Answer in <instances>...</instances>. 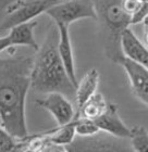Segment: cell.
<instances>
[{
  "label": "cell",
  "instance_id": "1",
  "mask_svg": "<svg viewBox=\"0 0 148 152\" xmlns=\"http://www.w3.org/2000/svg\"><path fill=\"white\" fill-rule=\"evenodd\" d=\"M9 57L0 58V123L16 139L27 137L26 96L32 88L35 56H16L10 48Z\"/></svg>",
  "mask_w": 148,
  "mask_h": 152
},
{
  "label": "cell",
  "instance_id": "2",
  "mask_svg": "<svg viewBox=\"0 0 148 152\" xmlns=\"http://www.w3.org/2000/svg\"><path fill=\"white\" fill-rule=\"evenodd\" d=\"M59 28L54 24L46 40L35 54L32 70V89L38 94L61 92L75 98L76 85L72 82L59 52Z\"/></svg>",
  "mask_w": 148,
  "mask_h": 152
},
{
  "label": "cell",
  "instance_id": "3",
  "mask_svg": "<svg viewBox=\"0 0 148 152\" xmlns=\"http://www.w3.org/2000/svg\"><path fill=\"white\" fill-rule=\"evenodd\" d=\"M97 20L105 29L106 53L111 61L120 64L124 59L121 38L132 25L131 14L123 7V0H95Z\"/></svg>",
  "mask_w": 148,
  "mask_h": 152
},
{
  "label": "cell",
  "instance_id": "4",
  "mask_svg": "<svg viewBox=\"0 0 148 152\" xmlns=\"http://www.w3.org/2000/svg\"><path fill=\"white\" fill-rule=\"evenodd\" d=\"M60 1L62 0H16L1 9L0 29L6 31L18 24L35 20Z\"/></svg>",
  "mask_w": 148,
  "mask_h": 152
},
{
  "label": "cell",
  "instance_id": "5",
  "mask_svg": "<svg viewBox=\"0 0 148 152\" xmlns=\"http://www.w3.org/2000/svg\"><path fill=\"white\" fill-rule=\"evenodd\" d=\"M56 25L70 26L83 19L97 20L95 0H62L45 13Z\"/></svg>",
  "mask_w": 148,
  "mask_h": 152
},
{
  "label": "cell",
  "instance_id": "6",
  "mask_svg": "<svg viewBox=\"0 0 148 152\" xmlns=\"http://www.w3.org/2000/svg\"><path fill=\"white\" fill-rule=\"evenodd\" d=\"M39 107L47 110L57 122L58 126H64L75 118V112L72 103L66 95L61 92H49L46 97L36 100Z\"/></svg>",
  "mask_w": 148,
  "mask_h": 152
},
{
  "label": "cell",
  "instance_id": "7",
  "mask_svg": "<svg viewBox=\"0 0 148 152\" xmlns=\"http://www.w3.org/2000/svg\"><path fill=\"white\" fill-rule=\"evenodd\" d=\"M37 25V21L32 20L29 22H24L21 24L13 26L10 28L8 35L3 36L0 39V52L3 53L10 48H15L19 46L29 47L35 51L39 50L37 41L35 39L34 31Z\"/></svg>",
  "mask_w": 148,
  "mask_h": 152
},
{
  "label": "cell",
  "instance_id": "8",
  "mask_svg": "<svg viewBox=\"0 0 148 152\" xmlns=\"http://www.w3.org/2000/svg\"><path fill=\"white\" fill-rule=\"evenodd\" d=\"M120 65L125 71L134 96L148 105V69L125 57Z\"/></svg>",
  "mask_w": 148,
  "mask_h": 152
},
{
  "label": "cell",
  "instance_id": "9",
  "mask_svg": "<svg viewBox=\"0 0 148 152\" xmlns=\"http://www.w3.org/2000/svg\"><path fill=\"white\" fill-rule=\"evenodd\" d=\"M94 121L99 127L100 132L107 133L117 138H130L131 137V128H129L124 124L121 116L119 115L116 104L109 103L106 112Z\"/></svg>",
  "mask_w": 148,
  "mask_h": 152
},
{
  "label": "cell",
  "instance_id": "10",
  "mask_svg": "<svg viewBox=\"0 0 148 152\" xmlns=\"http://www.w3.org/2000/svg\"><path fill=\"white\" fill-rule=\"evenodd\" d=\"M121 47L124 57L148 69V47L139 40L130 27L123 33Z\"/></svg>",
  "mask_w": 148,
  "mask_h": 152
},
{
  "label": "cell",
  "instance_id": "11",
  "mask_svg": "<svg viewBox=\"0 0 148 152\" xmlns=\"http://www.w3.org/2000/svg\"><path fill=\"white\" fill-rule=\"evenodd\" d=\"M59 28V52L61 56L63 63L66 65V71L69 73L70 77L72 79L77 87L79 80L76 77V70H75V61H74V54H73V48L71 44V38H70L69 27L66 25H57Z\"/></svg>",
  "mask_w": 148,
  "mask_h": 152
},
{
  "label": "cell",
  "instance_id": "12",
  "mask_svg": "<svg viewBox=\"0 0 148 152\" xmlns=\"http://www.w3.org/2000/svg\"><path fill=\"white\" fill-rule=\"evenodd\" d=\"M99 79H100V74L96 69L88 70L82 77L76 87L75 100L77 109L81 108L91 96H94L97 92Z\"/></svg>",
  "mask_w": 148,
  "mask_h": 152
},
{
  "label": "cell",
  "instance_id": "13",
  "mask_svg": "<svg viewBox=\"0 0 148 152\" xmlns=\"http://www.w3.org/2000/svg\"><path fill=\"white\" fill-rule=\"evenodd\" d=\"M108 105L109 103L106 101L104 95L100 92H96L81 108L77 109V116H75L74 120L79 118V117L96 120L106 112Z\"/></svg>",
  "mask_w": 148,
  "mask_h": 152
},
{
  "label": "cell",
  "instance_id": "14",
  "mask_svg": "<svg viewBox=\"0 0 148 152\" xmlns=\"http://www.w3.org/2000/svg\"><path fill=\"white\" fill-rule=\"evenodd\" d=\"M75 135V125H74V121H73L64 126H59V128L54 129L52 133L44 134L43 138H44L45 142H54L56 145L66 147L70 146L74 141Z\"/></svg>",
  "mask_w": 148,
  "mask_h": 152
},
{
  "label": "cell",
  "instance_id": "15",
  "mask_svg": "<svg viewBox=\"0 0 148 152\" xmlns=\"http://www.w3.org/2000/svg\"><path fill=\"white\" fill-rule=\"evenodd\" d=\"M131 143L136 152H148V130L144 126L135 125L131 128Z\"/></svg>",
  "mask_w": 148,
  "mask_h": 152
},
{
  "label": "cell",
  "instance_id": "16",
  "mask_svg": "<svg viewBox=\"0 0 148 152\" xmlns=\"http://www.w3.org/2000/svg\"><path fill=\"white\" fill-rule=\"evenodd\" d=\"M74 125H75L76 135L80 137H94L98 133H100L99 127L94 120L91 118H84V117H79L74 120Z\"/></svg>",
  "mask_w": 148,
  "mask_h": 152
},
{
  "label": "cell",
  "instance_id": "17",
  "mask_svg": "<svg viewBox=\"0 0 148 152\" xmlns=\"http://www.w3.org/2000/svg\"><path fill=\"white\" fill-rule=\"evenodd\" d=\"M15 137L8 133L4 128H0V151H14L18 147V142L15 141Z\"/></svg>",
  "mask_w": 148,
  "mask_h": 152
},
{
  "label": "cell",
  "instance_id": "18",
  "mask_svg": "<svg viewBox=\"0 0 148 152\" xmlns=\"http://www.w3.org/2000/svg\"><path fill=\"white\" fill-rule=\"evenodd\" d=\"M148 18V1H142L136 11L131 15L132 25L143 23Z\"/></svg>",
  "mask_w": 148,
  "mask_h": 152
},
{
  "label": "cell",
  "instance_id": "19",
  "mask_svg": "<svg viewBox=\"0 0 148 152\" xmlns=\"http://www.w3.org/2000/svg\"><path fill=\"white\" fill-rule=\"evenodd\" d=\"M141 2H142L141 0H123V7L126 10V12L132 15L139 7Z\"/></svg>",
  "mask_w": 148,
  "mask_h": 152
},
{
  "label": "cell",
  "instance_id": "20",
  "mask_svg": "<svg viewBox=\"0 0 148 152\" xmlns=\"http://www.w3.org/2000/svg\"><path fill=\"white\" fill-rule=\"evenodd\" d=\"M143 28H144V40H145V45L148 47V18L143 22Z\"/></svg>",
  "mask_w": 148,
  "mask_h": 152
},
{
  "label": "cell",
  "instance_id": "21",
  "mask_svg": "<svg viewBox=\"0 0 148 152\" xmlns=\"http://www.w3.org/2000/svg\"><path fill=\"white\" fill-rule=\"evenodd\" d=\"M16 0H0V4H1V9L6 8L7 6H9L11 3H13Z\"/></svg>",
  "mask_w": 148,
  "mask_h": 152
},
{
  "label": "cell",
  "instance_id": "22",
  "mask_svg": "<svg viewBox=\"0 0 148 152\" xmlns=\"http://www.w3.org/2000/svg\"><path fill=\"white\" fill-rule=\"evenodd\" d=\"M141 1H148V0H141Z\"/></svg>",
  "mask_w": 148,
  "mask_h": 152
}]
</instances>
